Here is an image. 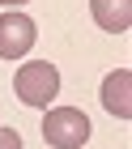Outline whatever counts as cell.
<instances>
[{"mask_svg": "<svg viewBox=\"0 0 132 149\" xmlns=\"http://www.w3.org/2000/svg\"><path fill=\"white\" fill-rule=\"evenodd\" d=\"M13 94H17L22 107H43L47 111V102H55V94H60V68L47 64V60L22 64L13 72Z\"/></svg>", "mask_w": 132, "mask_h": 149, "instance_id": "cell-1", "label": "cell"}, {"mask_svg": "<svg viewBox=\"0 0 132 149\" xmlns=\"http://www.w3.org/2000/svg\"><path fill=\"white\" fill-rule=\"evenodd\" d=\"M43 141L55 149H81L89 141V119L81 107H51L43 115Z\"/></svg>", "mask_w": 132, "mask_h": 149, "instance_id": "cell-2", "label": "cell"}, {"mask_svg": "<svg viewBox=\"0 0 132 149\" xmlns=\"http://www.w3.org/2000/svg\"><path fill=\"white\" fill-rule=\"evenodd\" d=\"M38 38V26L26 17L22 9H4L0 13V60H22Z\"/></svg>", "mask_w": 132, "mask_h": 149, "instance_id": "cell-3", "label": "cell"}, {"mask_svg": "<svg viewBox=\"0 0 132 149\" xmlns=\"http://www.w3.org/2000/svg\"><path fill=\"white\" fill-rule=\"evenodd\" d=\"M102 107H107L115 119H132V72L115 68L102 81Z\"/></svg>", "mask_w": 132, "mask_h": 149, "instance_id": "cell-4", "label": "cell"}, {"mask_svg": "<svg viewBox=\"0 0 132 149\" xmlns=\"http://www.w3.org/2000/svg\"><path fill=\"white\" fill-rule=\"evenodd\" d=\"M89 17L107 34H124L132 26V0H89Z\"/></svg>", "mask_w": 132, "mask_h": 149, "instance_id": "cell-5", "label": "cell"}, {"mask_svg": "<svg viewBox=\"0 0 132 149\" xmlns=\"http://www.w3.org/2000/svg\"><path fill=\"white\" fill-rule=\"evenodd\" d=\"M0 149H22V132L17 128H0Z\"/></svg>", "mask_w": 132, "mask_h": 149, "instance_id": "cell-6", "label": "cell"}, {"mask_svg": "<svg viewBox=\"0 0 132 149\" xmlns=\"http://www.w3.org/2000/svg\"><path fill=\"white\" fill-rule=\"evenodd\" d=\"M0 4H4V9H22L26 0H0Z\"/></svg>", "mask_w": 132, "mask_h": 149, "instance_id": "cell-7", "label": "cell"}]
</instances>
